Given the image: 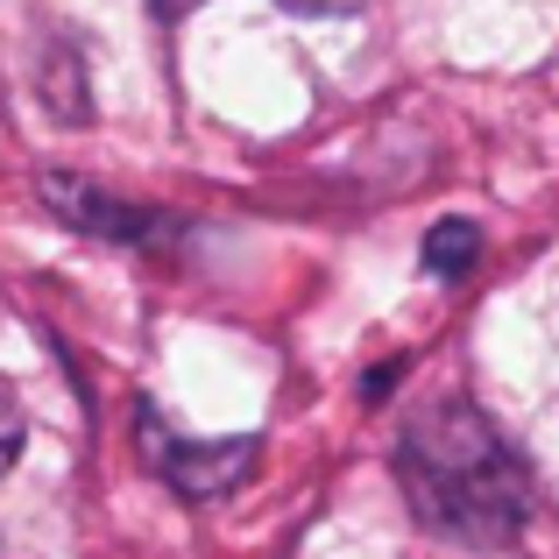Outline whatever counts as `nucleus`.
I'll return each mask as SVG.
<instances>
[{"mask_svg":"<svg viewBox=\"0 0 559 559\" xmlns=\"http://www.w3.org/2000/svg\"><path fill=\"white\" fill-rule=\"evenodd\" d=\"M22 453V418H14V404H8V390H0V475H8V461Z\"/></svg>","mask_w":559,"mask_h":559,"instance_id":"39448f33","label":"nucleus"},{"mask_svg":"<svg viewBox=\"0 0 559 559\" xmlns=\"http://www.w3.org/2000/svg\"><path fill=\"white\" fill-rule=\"evenodd\" d=\"M475 262H481V227H475V219H439V227L425 234V276L461 284Z\"/></svg>","mask_w":559,"mask_h":559,"instance_id":"20e7f679","label":"nucleus"},{"mask_svg":"<svg viewBox=\"0 0 559 559\" xmlns=\"http://www.w3.org/2000/svg\"><path fill=\"white\" fill-rule=\"evenodd\" d=\"M43 205H50L57 219H71V227H85V234H107V241H150L156 234V213H142V205H128V199H107L99 185H85V178H43Z\"/></svg>","mask_w":559,"mask_h":559,"instance_id":"7ed1b4c3","label":"nucleus"},{"mask_svg":"<svg viewBox=\"0 0 559 559\" xmlns=\"http://www.w3.org/2000/svg\"><path fill=\"white\" fill-rule=\"evenodd\" d=\"M276 8H290V14H347V8H361V0H276Z\"/></svg>","mask_w":559,"mask_h":559,"instance_id":"423d86ee","label":"nucleus"},{"mask_svg":"<svg viewBox=\"0 0 559 559\" xmlns=\"http://www.w3.org/2000/svg\"><path fill=\"white\" fill-rule=\"evenodd\" d=\"M396 481L411 518L447 546L503 552L532 524V475L475 404H432L425 418H411L396 447Z\"/></svg>","mask_w":559,"mask_h":559,"instance_id":"f257e3e1","label":"nucleus"},{"mask_svg":"<svg viewBox=\"0 0 559 559\" xmlns=\"http://www.w3.org/2000/svg\"><path fill=\"white\" fill-rule=\"evenodd\" d=\"M199 0H156V14H191Z\"/></svg>","mask_w":559,"mask_h":559,"instance_id":"0eeeda50","label":"nucleus"},{"mask_svg":"<svg viewBox=\"0 0 559 559\" xmlns=\"http://www.w3.org/2000/svg\"><path fill=\"white\" fill-rule=\"evenodd\" d=\"M142 432V461L164 489H178L185 503H219L255 475V439H185L178 425H164V411L142 404L135 418Z\"/></svg>","mask_w":559,"mask_h":559,"instance_id":"f03ea898","label":"nucleus"}]
</instances>
